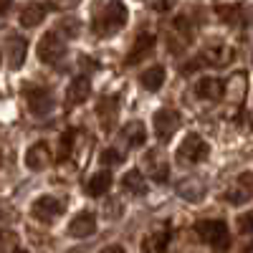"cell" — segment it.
Listing matches in <instances>:
<instances>
[{
	"instance_id": "cell-1",
	"label": "cell",
	"mask_w": 253,
	"mask_h": 253,
	"mask_svg": "<svg viewBox=\"0 0 253 253\" xmlns=\"http://www.w3.org/2000/svg\"><path fill=\"white\" fill-rule=\"evenodd\" d=\"M126 26V5L124 3H101L94 10L91 18V31L101 38L114 36L117 31H122Z\"/></svg>"
},
{
	"instance_id": "cell-2",
	"label": "cell",
	"mask_w": 253,
	"mask_h": 253,
	"mask_svg": "<svg viewBox=\"0 0 253 253\" xmlns=\"http://www.w3.org/2000/svg\"><path fill=\"white\" fill-rule=\"evenodd\" d=\"M195 233L200 236L203 243H208L215 253H225L228 246H230V233H228L225 220H218V218L198 220V223H195Z\"/></svg>"
},
{
	"instance_id": "cell-3",
	"label": "cell",
	"mask_w": 253,
	"mask_h": 253,
	"mask_svg": "<svg viewBox=\"0 0 253 253\" xmlns=\"http://www.w3.org/2000/svg\"><path fill=\"white\" fill-rule=\"evenodd\" d=\"M177 160L185 165H200L210 157V144L200 137V134H187L180 144H177Z\"/></svg>"
},
{
	"instance_id": "cell-4",
	"label": "cell",
	"mask_w": 253,
	"mask_h": 253,
	"mask_svg": "<svg viewBox=\"0 0 253 253\" xmlns=\"http://www.w3.org/2000/svg\"><path fill=\"white\" fill-rule=\"evenodd\" d=\"M31 213H33V218L41 220V223H51V220H56L58 215L66 213V200L58 198V195H41V198L33 200Z\"/></svg>"
},
{
	"instance_id": "cell-5",
	"label": "cell",
	"mask_w": 253,
	"mask_h": 253,
	"mask_svg": "<svg viewBox=\"0 0 253 253\" xmlns=\"http://www.w3.org/2000/svg\"><path fill=\"white\" fill-rule=\"evenodd\" d=\"M36 53H38V58L43 63H56V61H61L63 56H66V41L61 38V33L48 31L43 38L38 41Z\"/></svg>"
},
{
	"instance_id": "cell-6",
	"label": "cell",
	"mask_w": 253,
	"mask_h": 253,
	"mask_svg": "<svg viewBox=\"0 0 253 253\" xmlns=\"http://www.w3.org/2000/svg\"><path fill=\"white\" fill-rule=\"evenodd\" d=\"M180 122H182L180 112H175V109H170V107L157 109V112H155V117H152V124H155V134H157V139H160V142H167V139H170V137L180 129Z\"/></svg>"
},
{
	"instance_id": "cell-7",
	"label": "cell",
	"mask_w": 253,
	"mask_h": 253,
	"mask_svg": "<svg viewBox=\"0 0 253 253\" xmlns=\"http://www.w3.org/2000/svg\"><path fill=\"white\" fill-rule=\"evenodd\" d=\"M26 104H28L31 114L46 117L53 109V94L46 86H31V89H26Z\"/></svg>"
},
{
	"instance_id": "cell-8",
	"label": "cell",
	"mask_w": 253,
	"mask_h": 253,
	"mask_svg": "<svg viewBox=\"0 0 253 253\" xmlns=\"http://www.w3.org/2000/svg\"><path fill=\"white\" fill-rule=\"evenodd\" d=\"M230 205H241L246 200L253 198V172H243L233 180V185H230L225 190V195H223Z\"/></svg>"
},
{
	"instance_id": "cell-9",
	"label": "cell",
	"mask_w": 253,
	"mask_h": 253,
	"mask_svg": "<svg viewBox=\"0 0 253 253\" xmlns=\"http://www.w3.org/2000/svg\"><path fill=\"white\" fill-rule=\"evenodd\" d=\"M155 46H157V38H155L152 33L137 36V41L132 43V48H129V53H126L124 63H126V66H134V63H139V61H144V58H150L152 51H155Z\"/></svg>"
},
{
	"instance_id": "cell-10",
	"label": "cell",
	"mask_w": 253,
	"mask_h": 253,
	"mask_svg": "<svg viewBox=\"0 0 253 253\" xmlns=\"http://www.w3.org/2000/svg\"><path fill=\"white\" fill-rule=\"evenodd\" d=\"M96 228H99L96 215L91 213V210H81V213H76V215L71 218L69 233H71L74 238H89V236L96 233Z\"/></svg>"
},
{
	"instance_id": "cell-11",
	"label": "cell",
	"mask_w": 253,
	"mask_h": 253,
	"mask_svg": "<svg viewBox=\"0 0 253 253\" xmlns=\"http://www.w3.org/2000/svg\"><path fill=\"white\" fill-rule=\"evenodd\" d=\"M51 160H53V155H51V150H48L46 142L31 144L28 152H26V165H28V170H36V172L46 170V167L51 165Z\"/></svg>"
},
{
	"instance_id": "cell-12",
	"label": "cell",
	"mask_w": 253,
	"mask_h": 253,
	"mask_svg": "<svg viewBox=\"0 0 253 253\" xmlns=\"http://www.w3.org/2000/svg\"><path fill=\"white\" fill-rule=\"evenodd\" d=\"M195 94L205 101H218L223 94H225V84L215 76H203L198 84H195Z\"/></svg>"
},
{
	"instance_id": "cell-13",
	"label": "cell",
	"mask_w": 253,
	"mask_h": 253,
	"mask_svg": "<svg viewBox=\"0 0 253 253\" xmlns=\"http://www.w3.org/2000/svg\"><path fill=\"white\" fill-rule=\"evenodd\" d=\"M167 246H170V230L160 228L142 241V253H167Z\"/></svg>"
},
{
	"instance_id": "cell-14",
	"label": "cell",
	"mask_w": 253,
	"mask_h": 253,
	"mask_svg": "<svg viewBox=\"0 0 253 253\" xmlns=\"http://www.w3.org/2000/svg\"><path fill=\"white\" fill-rule=\"evenodd\" d=\"M89 96H91V81H89L86 76H79V79H74V81L69 84L66 99H69L71 107H74V104H84Z\"/></svg>"
},
{
	"instance_id": "cell-15",
	"label": "cell",
	"mask_w": 253,
	"mask_h": 253,
	"mask_svg": "<svg viewBox=\"0 0 253 253\" xmlns=\"http://www.w3.org/2000/svg\"><path fill=\"white\" fill-rule=\"evenodd\" d=\"M46 10H53V5H46V3H28V5H23V10H20V26L23 28H33V26H38L41 20H43V13Z\"/></svg>"
},
{
	"instance_id": "cell-16",
	"label": "cell",
	"mask_w": 253,
	"mask_h": 253,
	"mask_svg": "<svg viewBox=\"0 0 253 253\" xmlns=\"http://www.w3.org/2000/svg\"><path fill=\"white\" fill-rule=\"evenodd\" d=\"M119 137L124 139V144L129 147V150H137V147H142L144 139H147V129H144L142 122H129V124H126L124 129H122Z\"/></svg>"
},
{
	"instance_id": "cell-17",
	"label": "cell",
	"mask_w": 253,
	"mask_h": 253,
	"mask_svg": "<svg viewBox=\"0 0 253 253\" xmlns=\"http://www.w3.org/2000/svg\"><path fill=\"white\" fill-rule=\"evenodd\" d=\"M109 187H112V175L107 170H101V172H94L89 180H86V195L91 198H101V195H107L109 193Z\"/></svg>"
},
{
	"instance_id": "cell-18",
	"label": "cell",
	"mask_w": 253,
	"mask_h": 253,
	"mask_svg": "<svg viewBox=\"0 0 253 253\" xmlns=\"http://www.w3.org/2000/svg\"><path fill=\"white\" fill-rule=\"evenodd\" d=\"M246 89H248L246 71H238V74H233V76L225 81V96L230 101H243L246 99Z\"/></svg>"
},
{
	"instance_id": "cell-19",
	"label": "cell",
	"mask_w": 253,
	"mask_h": 253,
	"mask_svg": "<svg viewBox=\"0 0 253 253\" xmlns=\"http://www.w3.org/2000/svg\"><path fill=\"white\" fill-rule=\"evenodd\" d=\"M139 84H142V89H147V91H160L162 84H165V66L155 63V66H150L147 71H142L139 74Z\"/></svg>"
},
{
	"instance_id": "cell-20",
	"label": "cell",
	"mask_w": 253,
	"mask_h": 253,
	"mask_svg": "<svg viewBox=\"0 0 253 253\" xmlns=\"http://www.w3.org/2000/svg\"><path fill=\"white\" fill-rule=\"evenodd\" d=\"M26 51H28V41H26V38H20V36L8 38V58H10V66H13V69L23 66Z\"/></svg>"
},
{
	"instance_id": "cell-21",
	"label": "cell",
	"mask_w": 253,
	"mask_h": 253,
	"mask_svg": "<svg viewBox=\"0 0 253 253\" xmlns=\"http://www.w3.org/2000/svg\"><path fill=\"white\" fill-rule=\"evenodd\" d=\"M122 187L126 190V193H132V195H147V180L142 177V172L139 170H129V172H124V177H122Z\"/></svg>"
},
{
	"instance_id": "cell-22",
	"label": "cell",
	"mask_w": 253,
	"mask_h": 253,
	"mask_svg": "<svg viewBox=\"0 0 253 253\" xmlns=\"http://www.w3.org/2000/svg\"><path fill=\"white\" fill-rule=\"evenodd\" d=\"M177 193H180L185 200H190V203H198V200L205 195V185H203L200 180H195V177H187V180H182V182L177 185Z\"/></svg>"
},
{
	"instance_id": "cell-23",
	"label": "cell",
	"mask_w": 253,
	"mask_h": 253,
	"mask_svg": "<svg viewBox=\"0 0 253 253\" xmlns=\"http://www.w3.org/2000/svg\"><path fill=\"white\" fill-rule=\"evenodd\" d=\"M205 63H210V66H225V63L233 61V48L230 46H213V48H208L203 53Z\"/></svg>"
},
{
	"instance_id": "cell-24",
	"label": "cell",
	"mask_w": 253,
	"mask_h": 253,
	"mask_svg": "<svg viewBox=\"0 0 253 253\" xmlns=\"http://www.w3.org/2000/svg\"><path fill=\"white\" fill-rule=\"evenodd\" d=\"M147 165H150V175L155 182H167V177H170V165H167L162 157H157V152H150L147 155Z\"/></svg>"
},
{
	"instance_id": "cell-25",
	"label": "cell",
	"mask_w": 253,
	"mask_h": 253,
	"mask_svg": "<svg viewBox=\"0 0 253 253\" xmlns=\"http://www.w3.org/2000/svg\"><path fill=\"white\" fill-rule=\"evenodd\" d=\"M99 114L104 117V126H109L112 124V119L117 117V112H119V101L114 99V96H104L101 101H99Z\"/></svg>"
},
{
	"instance_id": "cell-26",
	"label": "cell",
	"mask_w": 253,
	"mask_h": 253,
	"mask_svg": "<svg viewBox=\"0 0 253 253\" xmlns=\"http://www.w3.org/2000/svg\"><path fill=\"white\" fill-rule=\"evenodd\" d=\"M74 137H76V132L74 129H66L61 137H58V152H56V157L58 160H66L69 157V152H71V147H74Z\"/></svg>"
},
{
	"instance_id": "cell-27",
	"label": "cell",
	"mask_w": 253,
	"mask_h": 253,
	"mask_svg": "<svg viewBox=\"0 0 253 253\" xmlns=\"http://www.w3.org/2000/svg\"><path fill=\"white\" fill-rule=\"evenodd\" d=\"M215 13L218 15H223V20H228V23H230V20H236V15L241 13V5H236V3H230V5H215Z\"/></svg>"
},
{
	"instance_id": "cell-28",
	"label": "cell",
	"mask_w": 253,
	"mask_h": 253,
	"mask_svg": "<svg viewBox=\"0 0 253 253\" xmlns=\"http://www.w3.org/2000/svg\"><path fill=\"white\" fill-rule=\"evenodd\" d=\"M101 162L104 165H119L122 162V152L117 150V147H107V150L101 152Z\"/></svg>"
},
{
	"instance_id": "cell-29",
	"label": "cell",
	"mask_w": 253,
	"mask_h": 253,
	"mask_svg": "<svg viewBox=\"0 0 253 253\" xmlns=\"http://www.w3.org/2000/svg\"><path fill=\"white\" fill-rule=\"evenodd\" d=\"M238 233H253V213H243L238 215Z\"/></svg>"
},
{
	"instance_id": "cell-30",
	"label": "cell",
	"mask_w": 253,
	"mask_h": 253,
	"mask_svg": "<svg viewBox=\"0 0 253 253\" xmlns=\"http://www.w3.org/2000/svg\"><path fill=\"white\" fill-rule=\"evenodd\" d=\"M18 241V236L13 233V230H3L0 228V251H5V248H13Z\"/></svg>"
},
{
	"instance_id": "cell-31",
	"label": "cell",
	"mask_w": 253,
	"mask_h": 253,
	"mask_svg": "<svg viewBox=\"0 0 253 253\" xmlns=\"http://www.w3.org/2000/svg\"><path fill=\"white\" fill-rule=\"evenodd\" d=\"M107 213L114 218V215H122V213H124V208H122V203H114V200H109V203H107Z\"/></svg>"
},
{
	"instance_id": "cell-32",
	"label": "cell",
	"mask_w": 253,
	"mask_h": 253,
	"mask_svg": "<svg viewBox=\"0 0 253 253\" xmlns=\"http://www.w3.org/2000/svg\"><path fill=\"white\" fill-rule=\"evenodd\" d=\"M99 253H126V248H124V246H117V243H114V246H107V248H101Z\"/></svg>"
},
{
	"instance_id": "cell-33",
	"label": "cell",
	"mask_w": 253,
	"mask_h": 253,
	"mask_svg": "<svg viewBox=\"0 0 253 253\" xmlns=\"http://www.w3.org/2000/svg\"><path fill=\"white\" fill-rule=\"evenodd\" d=\"M167 8H170L167 3H155V5H152V10H167Z\"/></svg>"
},
{
	"instance_id": "cell-34",
	"label": "cell",
	"mask_w": 253,
	"mask_h": 253,
	"mask_svg": "<svg viewBox=\"0 0 253 253\" xmlns=\"http://www.w3.org/2000/svg\"><path fill=\"white\" fill-rule=\"evenodd\" d=\"M10 8H13V5H10V3H0V15H3V13H8V10H10Z\"/></svg>"
},
{
	"instance_id": "cell-35",
	"label": "cell",
	"mask_w": 253,
	"mask_h": 253,
	"mask_svg": "<svg viewBox=\"0 0 253 253\" xmlns=\"http://www.w3.org/2000/svg\"><path fill=\"white\" fill-rule=\"evenodd\" d=\"M241 253H253V241H248L246 246H243V251Z\"/></svg>"
},
{
	"instance_id": "cell-36",
	"label": "cell",
	"mask_w": 253,
	"mask_h": 253,
	"mask_svg": "<svg viewBox=\"0 0 253 253\" xmlns=\"http://www.w3.org/2000/svg\"><path fill=\"white\" fill-rule=\"evenodd\" d=\"M5 213H8V205H5L3 200H0V215H5Z\"/></svg>"
},
{
	"instance_id": "cell-37",
	"label": "cell",
	"mask_w": 253,
	"mask_h": 253,
	"mask_svg": "<svg viewBox=\"0 0 253 253\" xmlns=\"http://www.w3.org/2000/svg\"><path fill=\"white\" fill-rule=\"evenodd\" d=\"M15 253H26V251H15Z\"/></svg>"
}]
</instances>
